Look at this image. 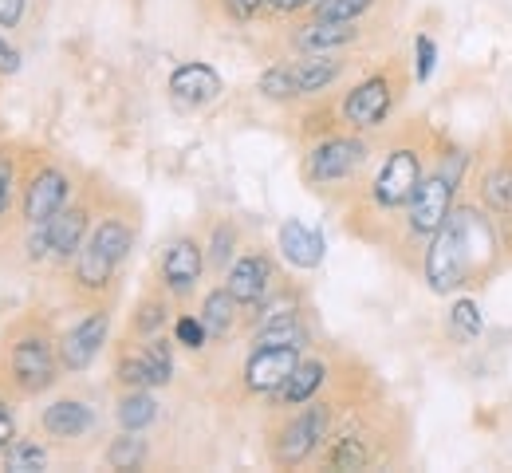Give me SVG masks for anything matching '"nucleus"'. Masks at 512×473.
Wrapping results in <instances>:
<instances>
[{
    "mask_svg": "<svg viewBox=\"0 0 512 473\" xmlns=\"http://www.w3.org/2000/svg\"><path fill=\"white\" fill-rule=\"evenodd\" d=\"M493 257H497V225L469 205H453L446 225L426 241L422 253L426 288L434 296H453Z\"/></svg>",
    "mask_w": 512,
    "mask_h": 473,
    "instance_id": "nucleus-1",
    "label": "nucleus"
},
{
    "mask_svg": "<svg viewBox=\"0 0 512 473\" xmlns=\"http://www.w3.org/2000/svg\"><path fill=\"white\" fill-rule=\"evenodd\" d=\"M60 336L52 332L48 316L24 312L16 316L0 339V387L12 399H36L56 387L60 379Z\"/></svg>",
    "mask_w": 512,
    "mask_h": 473,
    "instance_id": "nucleus-2",
    "label": "nucleus"
},
{
    "mask_svg": "<svg viewBox=\"0 0 512 473\" xmlns=\"http://www.w3.org/2000/svg\"><path fill=\"white\" fill-rule=\"evenodd\" d=\"M138 237V221L130 209H99L87 241L79 245L75 261L67 265V288L83 304H103L115 288V276L127 265Z\"/></svg>",
    "mask_w": 512,
    "mask_h": 473,
    "instance_id": "nucleus-3",
    "label": "nucleus"
},
{
    "mask_svg": "<svg viewBox=\"0 0 512 473\" xmlns=\"http://www.w3.org/2000/svg\"><path fill=\"white\" fill-rule=\"evenodd\" d=\"M465 170H469V154L461 146H446L434 162L430 174H422L414 198L402 209V225H406V237L414 241H430L442 225H446L449 209L457 202V186L465 182Z\"/></svg>",
    "mask_w": 512,
    "mask_h": 473,
    "instance_id": "nucleus-4",
    "label": "nucleus"
},
{
    "mask_svg": "<svg viewBox=\"0 0 512 473\" xmlns=\"http://www.w3.org/2000/svg\"><path fill=\"white\" fill-rule=\"evenodd\" d=\"M331 422H335V406L323 399L288 410V418L272 434V462L280 470H296V466L312 462L331 434Z\"/></svg>",
    "mask_w": 512,
    "mask_h": 473,
    "instance_id": "nucleus-5",
    "label": "nucleus"
},
{
    "mask_svg": "<svg viewBox=\"0 0 512 473\" xmlns=\"http://www.w3.org/2000/svg\"><path fill=\"white\" fill-rule=\"evenodd\" d=\"M426 174V150L418 142H398L390 146L383 166L375 170L371 186H367V205L371 213H402L406 202L414 198L418 182Z\"/></svg>",
    "mask_w": 512,
    "mask_h": 473,
    "instance_id": "nucleus-6",
    "label": "nucleus"
},
{
    "mask_svg": "<svg viewBox=\"0 0 512 473\" xmlns=\"http://www.w3.org/2000/svg\"><path fill=\"white\" fill-rule=\"evenodd\" d=\"M367 154H371V146H367V138L359 135V131H351V135H323L320 142L308 146L300 174H304V182L312 190H331V186L351 182L363 170Z\"/></svg>",
    "mask_w": 512,
    "mask_h": 473,
    "instance_id": "nucleus-7",
    "label": "nucleus"
},
{
    "mask_svg": "<svg viewBox=\"0 0 512 473\" xmlns=\"http://www.w3.org/2000/svg\"><path fill=\"white\" fill-rule=\"evenodd\" d=\"M71 190H75L71 174L48 154H40L20 178V205H16L20 225H44L52 213H60L71 202Z\"/></svg>",
    "mask_w": 512,
    "mask_h": 473,
    "instance_id": "nucleus-8",
    "label": "nucleus"
},
{
    "mask_svg": "<svg viewBox=\"0 0 512 473\" xmlns=\"http://www.w3.org/2000/svg\"><path fill=\"white\" fill-rule=\"evenodd\" d=\"M398 71L394 68H379L371 75H363L339 103V115H343V127L347 131H379L386 119L394 115V103H398Z\"/></svg>",
    "mask_w": 512,
    "mask_h": 473,
    "instance_id": "nucleus-9",
    "label": "nucleus"
},
{
    "mask_svg": "<svg viewBox=\"0 0 512 473\" xmlns=\"http://www.w3.org/2000/svg\"><path fill=\"white\" fill-rule=\"evenodd\" d=\"M107 336H111V312H107V304H91V312L79 316L60 336V367L67 375H83L103 355Z\"/></svg>",
    "mask_w": 512,
    "mask_h": 473,
    "instance_id": "nucleus-10",
    "label": "nucleus"
},
{
    "mask_svg": "<svg viewBox=\"0 0 512 473\" xmlns=\"http://www.w3.org/2000/svg\"><path fill=\"white\" fill-rule=\"evenodd\" d=\"M95 217H99V205L91 202L87 194H79V198H71L60 213H52V217L44 221L48 253H52V265H56V269H67V265L75 261V253H79V245L87 241Z\"/></svg>",
    "mask_w": 512,
    "mask_h": 473,
    "instance_id": "nucleus-11",
    "label": "nucleus"
},
{
    "mask_svg": "<svg viewBox=\"0 0 512 473\" xmlns=\"http://www.w3.org/2000/svg\"><path fill=\"white\" fill-rule=\"evenodd\" d=\"M359 40H363L359 20H320V16H308V20H300L288 32V48L296 56H339V52H351Z\"/></svg>",
    "mask_w": 512,
    "mask_h": 473,
    "instance_id": "nucleus-12",
    "label": "nucleus"
},
{
    "mask_svg": "<svg viewBox=\"0 0 512 473\" xmlns=\"http://www.w3.org/2000/svg\"><path fill=\"white\" fill-rule=\"evenodd\" d=\"M205 276V245L197 237H174L166 249H162V261H158V284L174 296V300H186L193 296V288L201 284Z\"/></svg>",
    "mask_w": 512,
    "mask_h": 473,
    "instance_id": "nucleus-13",
    "label": "nucleus"
},
{
    "mask_svg": "<svg viewBox=\"0 0 512 473\" xmlns=\"http://www.w3.org/2000/svg\"><path fill=\"white\" fill-rule=\"evenodd\" d=\"M276 284H280V272H276V261H272L268 249H245V253H237V261L225 269V288L241 300V308L260 304Z\"/></svg>",
    "mask_w": 512,
    "mask_h": 473,
    "instance_id": "nucleus-14",
    "label": "nucleus"
},
{
    "mask_svg": "<svg viewBox=\"0 0 512 473\" xmlns=\"http://www.w3.org/2000/svg\"><path fill=\"white\" fill-rule=\"evenodd\" d=\"M296 363H300V347H253L245 367H241V383H245L249 395L268 399L288 383Z\"/></svg>",
    "mask_w": 512,
    "mask_h": 473,
    "instance_id": "nucleus-15",
    "label": "nucleus"
},
{
    "mask_svg": "<svg viewBox=\"0 0 512 473\" xmlns=\"http://www.w3.org/2000/svg\"><path fill=\"white\" fill-rule=\"evenodd\" d=\"M312 343V324L300 304H284L264 312L253 324V347H308Z\"/></svg>",
    "mask_w": 512,
    "mask_h": 473,
    "instance_id": "nucleus-16",
    "label": "nucleus"
},
{
    "mask_svg": "<svg viewBox=\"0 0 512 473\" xmlns=\"http://www.w3.org/2000/svg\"><path fill=\"white\" fill-rule=\"evenodd\" d=\"M166 91H170V99H174L178 107L197 111V107L217 103L221 91H225V83H221L217 68H209V64H201V60H190V64H182V68L170 71Z\"/></svg>",
    "mask_w": 512,
    "mask_h": 473,
    "instance_id": "nucleus-17",
    "label": "nucleus"
},
{
    "mask_svg": "<svg viewBox=\"0 0 512 473\" xmlns=\"http://www.w3.org/2000/svg\"><path fill=\"white\" fill-rule=\"evenodd\" d=\"M276 249H280V257H284L292 269H300V272L320 269L323 253H327V245H323V233H320V229H308L300 217H288V221H280V233H276Z\"/></svg>",
    "mask_w": 512,
    "mask_h": 473,
    "instance_id": "nucleus-18",
    "label": "nucleus"
},
{
    "mask_svg": "<svg viewBox=\"0 0 512 473\" xmlns=\"http://www.w3.org/2000/svg\"><path fill=\"white\" fill-rule=\"evenodd\" d=\"M288 64L296 75L300 99H320L323 91H331L347 75V52H339V56H296Z\"/></svg>",
    "mask_w": 512,
    "mask_h": 473,
    "instance_id": "nucleus-19",
    "label": "nucleus"
},
{
    "mask_svg": "<svg viewBox=\"0 0 512 473\" xmlns=\"http://www.w3.org/2000/svg\"><path fill=\"white\" fill-rule=\"evenodd\" d=\"M40 426L56 442H75V438H87L95 430V410L83 399H56V403L44 406Z\"/></svg>",
    "mask_w": 512,
    "mask_h": 473,
    "instance_id": "nucleus-20",
    "label": "nucleus"
},
{
    "mask_svg": "<svg viewBox=\"0 0 512 473\" xmlns=\"http://www.w3.org/2000/svg\"><path fill=\"white\" fill-rule=\"evenodd\" d=\"M327 375H331V367H327L323 359H316V355H308V359H304V355H300L296 371L288 375V383H284V387H280L272 399H276V406H280V410H296V406L320 399Z\"/></svg>",
    "mask_w": 512,
    "mask_h": 473,
    "instance_id": "nucleus-21",
    "label": "nucleus"
},
{
    "mask_svg": "<svg viewBox=\"0 0 512 473\" xmlns=\"http://www.w3.org/2000/svg\"><path fill=\"white\" fill-rule=\"evenodd\" d=\"M201 324H205V332L213 343H221V339H229L237 332V324L245 320V308H241V300L221 284V288H213V292H205V300H201Z\"/></svg>",
    "mask_w": 512,
    "mask_h": 473,
    "instance_id": "nucleus-22",
    "label": "nucleus"
},
{
    "mask_svg": "<svg viewBox=\"0 0 512 473\" xmlns=\"http://www.w3.org/2000/svg\"><path fill=\"white\" fill-rule=\"evenodd\" d=\"M170 292L166 288H158V292H146L138 304H134V312H130V328H127V339H150L158 336L166 324H170Z\"/></svg>",
    "mask_w": 512,
    "mask_h": 473,
    "instance_id": "nucleus-23",
    "label": "nucleus"
},
{
    "mask_svg": "<svg viewBox=\"0 0 512 473\" xmlns=\"http://www.w3.org/2000/svg\"><path fill=\"white\" fill-rule=\"evenodd\" d=\"M115 418H119V430H150L158 422V399L150 395V387H130L119 395Z\"/></svg>",
    "mask_w": 512,
    "mask_h": 473,
    "instance_id": "nucleus-24",
    "label": "nucleus"
},
{
    "mask_svg": "<svg viewBox=\"0 0 512 473\" xmlns=\"http://www.w3.org/2000/svg\"><path fill=\"white\" fill-rule=\"evenodd\" d=\"M138 351H142V363H146L150 391L154 387H170V379H174V343L158 332L150 339H138Z\"/></svg>",
    "mask_w": 512,
    "mask_h": 473,
    "instance_id": "nucleus-25",
    "label": "nucleus"
},
{
    "mask_svg": "<svg viewBox=\"0 0 512 473\" xmlns=\"http://www.w3.org/2000/svg\"><path fill=\"white\" fill-rule=\"evenodd\" d=\"M237 253H241V229L233 221H217L209 229V241H205V269L225 276V269L237 261Z\"/></svg>",
    "mask_w": 512,
    "mask_h": 473,
    "instance_id": "nucleus-26",
    "label": "nucleus"
},
{
    "mask_svg": "<svg viewBox=\"0 0 512 473\" xmlns=\"http://www.w3.org/2000/svg\"><path fill=\"white\" fill-rule=\"evenodd\" d=\"M16 150L20 146H0V225L20 205V178H24V170H20V154Z\"/></svg>",
    "mask_w": 512,
    "mask_h": 473,
    "instance_id": "nucleus-27",
    "label": "nucleus"
},
{
    "mask_svg": "<svg viewBox=\"0 0 512 473\" xmlns=\"http://www.w3.org/2000/svg\"><path fill=\"white\" fill-rule=\"evenodd\" d=\"M103 458H107L111 470H142L146 458H150V446H146L142 430H123L119 438H111V446H107Z\"/></svg>",
    "mask_w": 512,
    "mask_h": 473,
    "instance_id": "nucleus-28",
    "label": "nucleus"
},
{
    "mask_svg": "<svg viewBox=\"0 0 512 473\" xmlns=\"http://www.w3.org/2000/svg\"><path fill=\"white\" fill-rule=\"evenodd\" d=\"M0 462H4V470H12V473H36V470H48L52 454H48V446L36 442V438H16V442L0 454Z\"/></svg>",
    "mask_w": 512,
    "mask_h": 473,
    "instance_id": "nucleus-29",
    "label": "nucleus"
},
{
    "mask_svg": "<svg viewBox=\"0 0 512 473\" xmlns=\"http://www.w3.org/2000/svg\"><path fill=\"white\" fill-rule=\"evenodd\" d=\"M481 202L493 217H512V166H493L481 178Z\"/></svg>",
    "mask_w": 512,
    "mask_h": 473,
    "instance_id": "nucleus-30",
    "label": "nucleus"
},
{
    "mask_svg": "<svg viewBox=\"0 0 512 473\" xmlns=\"http://www.w3.org/2000/svg\"><path fill=\"white\" fill-rule=\"evenodd\" d=\"M256 91H260L268 103H296V99H300V91H296L292 64H288V60H280V64L264 68L260 71V79H256Z\"/></svg>",
    "mask_w": 512,
    "mask_h": 473,
    "instance_id": "nucleus-31",
    "label": "nucleus"
},
{
    "mask_svg": "<svg viewBox=\"0 0 512 473\" xmlns=\"http://www.w3.org/2000/svg\"><path fill=\"white\" fill-rule=\"evenodd\" d=\"M375 8H379V0H316L308 8V16H320V20H363Z\"/></svg>",
    "mask_w": 512,
    "mask_h": 473,
    "instance_id": "nucleus-32",
    "label": "nucleus"
},
{
    "mask_svg": "<svg viewBox=\"0 0 512 473\" xmlns=\"http://www.w3.org/2000/svg\"><path fill=\"white\" fill-rule=\"evenodd\" d=\"M449 328L461 339L481 336V308H477V300H469V296L453 300V308H449Z\"/></svg>",
    "mask_w": 512,
    "mask_h": 473,
    "instance_id": "nucleus-33",
    "label": "nucleus"
},
{
    "mask_svg": "<svg viewBox=\"0 0 512 473\" xmlns=\"http://www.w3.org/2000/svg\"><path fill=\"white\" fill-rule=\"evenodd\" d=\"M174 343H182L186 351H201V347L209 343V332H205L201 316H190V312H182V316L174 320Z\"/></svg>",
    "mask_w": 512,
    "mask_h": 473,
    "instance_id": "nucleus-34",
    "label": "nucleus"
},
{
    "mask_svg": "<svg viewBox=\"0 0 512 473\" xmlns=\"http://www.w3.org/2000/svg\"><path fill=\"white\" fill-rule=\"evenodd\" d=\"M434 68H438V44H434V36H418L414 40V79L418 83H426L430 75H434Z\"/></svg>",
    "mask_w": 512,
    "mask_h": 473,
    "instance_id": "nucleus-35",
    "label": "nucleus"
},
{
    "mask_svg": "<svg viewBox=\"0 0 512 473\" xmlns=\"http://www.w3.org/2000/svg\"><path fill=\"white\" fill-rule=\"evenodd\" d=\"M20 438V426H16V410H12V395L0 387V454Z\"/></svg>",
    "mask_w": 512,
    "mask_h": 473,
    "instance_id": "nucleus-36",
    "label": "nucleus"
},
{
    "mask_svg": "<svg viewBox=\"0 0 512 473\" xmlns=\"http://www.w3.org/2000/svg\"><path fill=\"white\" fill-rule=\"evenodd\" d=\"M264 4H268V0H217V8H221L229 20H237V24H249L256 16H264Z\"/></svg>",
    "mask_w": 512,
    "mask_h": 473,
    "instance_id": "nucleus-37",
    "label": "nucleus"
},
{
    "mask_svg": "<svg viewBox=\"0 0 512 473\" xmlns=\"http://www.w3.org/2000/svg\"><path fill=\"white\" fill-rule=\"evenodd\" d=\"M28 4H32V0H0V32L20 28L24 16H28Z\"/></svg>",
    "mask_w": 512,
    "mask_h": 473,
    "instance_id": "nucleus-38",
    "label": "nucleus"
},
{
    "mask_svg": "<svg viewBox=\"0 0 512 473\" xmlns=\"http://www.w3.org/2000/svg\"><path fill=\"white\" fill-rule=\"evenodd\" d=\"M16 71H20V52L0 36V79L4 75H16Z\"/></svg>",
    "mask_w": 512,
    "mask_h": 473,
    "instance_id": "nucleus-39",
    "label": "nucleus"
}]
</instances>
